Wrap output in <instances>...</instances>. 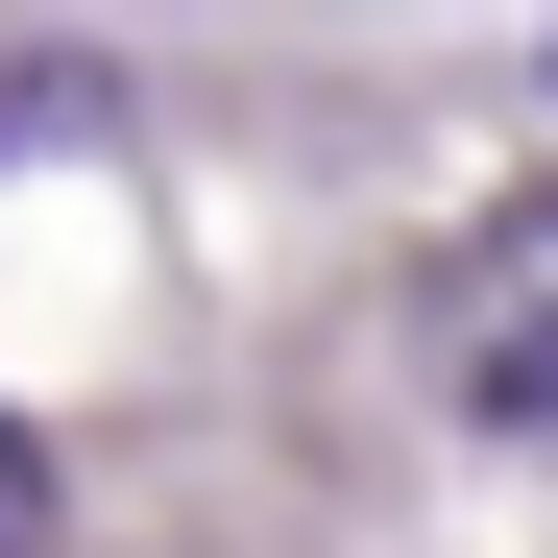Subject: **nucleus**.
<instances>
[{
    "mask_svg": "<svg viewBox=\"0 0 558 558\" xmlns=\"http://www.w3.org/2000/svg\"><path fill=\"white\" fill-rule=\"evenodd\" d=\"M0 558H49V437L0 413Z\"/></svg>",
    "mask_w": 558,
    "mask_h": 558,
    "instance_id": "f03ea898",
    "label": "nucleus"
},
{
    "mask_svg": "<svg viewBox=\"0 0 558 558\" xmlns=\"http://www.w3.org/2000/svg\"><path fill=\"white\" fill-rule=\"evenodd\" d=\"M437 389H461V437H558V195H510L486 243L437 267Z\"/></svg>",
    "mask_w": 558,
    "mask_h": 558,
    "instance_id": "f257e3e1",
    "label": "nucleus"
}]
</instances>
